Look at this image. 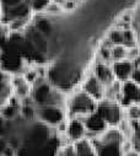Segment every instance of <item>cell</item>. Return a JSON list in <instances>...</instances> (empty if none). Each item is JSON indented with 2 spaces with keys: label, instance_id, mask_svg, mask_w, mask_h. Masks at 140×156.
<instances>
[{
  "label": "cell",
  "instance_id": "cell-1",
  "mask_svg": "<svg viewBox=\"0 0 140 156\" xmlns=\"http://www.w3.org/2000/svg\"><path fill=\"white\" fill-rule=\"evenodd\" d=\"M31 97L36 107L57 106L64 108L66 103L63 91L46 80V77H38V80L33 84Z\"/></svg>",
  "mask_w": 140,
  "mask_h": 156
},
{
  "label": "cell",
  "instance_id": "cell-2",
  "mask_svg": "<svg viewBox=\"0 0 140 156\" xmlns=\"http://www.w3.org/2000/svg\"><path fill=\"white\" fill-rule=\"evenodd\" d=\"M90 140L97 156H123L122 145L125 139L117 127H110L102 134L90 138Z\"/></svg>",
  "mask_w": 140,
  "mask_h": 156
},
{
  "label": "cell",
  "instance_id": "cell-3",
  "mask_svg": "<svg viewBox=\"0 0 140 156\" xmlns=\"http://www.w3.org/2000/svg\"><path fill=\"white\" fill-rule=\"evenodd\" d=\"M68 111L72 118H79L82 119L84 117L90 115L96 112L98 102L92 98L90 95H87L85 91L80 90L73 94V96L68 101Z\"/></svg>",
  "mask_w": 140,
  "mask_h": 156
},
{
  "label": "cell",
  "instance_id": "cell-4",
  "mask_svg": "<svg viewBox=\"0 0 140 156\" xmlns=\"http://www.w3.org/2000/svg\"><path fill=\"white\" fill-rule=\"evenodd\" d=\"M96 113L107 123L108 127H118L121 121L124 118V112L121 103L110 100L100 101Z\"/></svg>",
  "mask_w": 140,
  "mask_h": 156
},
{
  "label": "cell",
  "instance_id": "cell-5",
  "mask_svg": "<svg viewBox=\"0 0 140 156\" xmlns=\"http://www.w3.org/2000/svg\"><path fill=\"white\" fill-rule=\"evenodd\" d=\"M36 117L37 121L42 122L43 124L55 128L61 122L65 121V109L63 107L57 106H43V107H36Z\"/></svg>",
  "mask_w": 140,
  "mask_h": 156
},
{
  "label": "cell",
  "instance_id": "cell-6",
  "mask_svg": "<svg viewBox=\"0 0 140 156\" xmlns=\"http://www.w3.org/2000/svg\"><path fill=\"white\" fill-rule=\"evenodd\" d=\"M119 103L122 107L125 108L131 105H140V86L130 80L123 83Z\"/></svg>",
  "mask_w": 140,
  "mask_h": 156
},
{
  "label": "cell",
  "instance_id": "cell-7",
  "mask_svg": "<svg viewBox=\"0 0 140 156\" xmlns=\"http://www.w3.org/2000/svg\"><path fill=\"white\" fill-rule=\"evenodd\" d=\"M86 127V130H87V135L86 138H95L100 134H102L104 130H107L110 127L107 126V123L104 122L101 117L95 112L90 115H86L81 119Z\"/></svg>",
  "mask_w": 140,
  "mask_h": 156
},
{
  "label": "cell",
  "instance_id": "cell-8",
  "mask_svg": "<svg viewBox=\"0 0 140 156\" xmlns=\"http://www.w3.org/2000/svg\"><path fill=\"white\" fill-rule=\"evenodd\" d=\"M87 135L86 127L84 122L79 118H70L68 121V127L65 132V138L70 143H78L82 139H85Z\"/></svg>",
  "mask_w": 140,
  "mask_h": 156
},
{
  "label": "cell",
  "instance_id": "cell-9",
  "mask_svg": "<svg viewBox=\"0 0 140 156\" xmlns=\"http://www.w3.org/2000/svg\"><path fill=\"white\" fill-rule=\"evenodd\" d=\"M12 96V74L0 68V108L4 107Z\"/></svg>",
  "mask_w": 140,
  "mask_h": 156
},
{
  "label": "cell",
  "instance_id": "cell-10",
  "mask_svg": "<svg viewBox=\"0 0 140 156\" xmlns=\"http://www.w3.org/2000/svg\"><path fill=\"white\" fill-rule=\"evenodd\" d=\"M104 90H106L104 85L95 75H90L82 84V91H85L87 95H90L97 102H100L104 98Z\"/></svg>",
  "mask_w": 140,
  "mask_h": 156
},
{
  "label": "cell",
  "instance_id": "cell-11",
  "mask_svg": "<svg viewBox=\"0 0 140 156\" xmlns=\"http://www.w3.org/2000/svg\"><path fill=\"white\" fill-rule=\"evenodd\" d=\"M134 69H135V66H134L133 62L127 60V59L112 63V70H113L116 80H118L122 84L130 80V76H131V73Z\"/></svg>",
  "mask_w": 140,
  "mask_h": 156
},
{
  "label": "cell",
  "instance_id": "cell-12",
  "mask_svg": "<svg viewBox=\"0 0 140 156\" xmlns=\"http://www.w3.org/2000/svg\"><path fill=\"white\" fill-rule=\"evenodd\" d=\"M12 90H14V96L21 101L31 96L32 85L27 83L22 74H15L12 75Z\"/></svg>",
  "mask_w": 140,
  "mask_h": 156
},
{
  "label": "cell",
  "instance_id": "cell-13",
  "mask_svg": "<svg viewBox=\"0 0 140 156\" xmlns=\"http://www.w3.org/2000/svg\"><path fill=\"white\" fill-rule=\"evenodd\" d=\"M93 75L104 85V87L110 86L112 83L116 81V77H114V74H113V70H112V65H110L107 63L98 62L95 65Z\"/></svg>",
  "mask_w": 140,
  "mask_h": 156
},
{
  "label": "cell",
  "instance_id": "cell-14",
  "mask_svg": "<svg viewBox=\"0 0 140 156\" xmlns=\"http://www.w3.org/2000/svg\"><path fill=\"white\" fill-rule=\"evenodd\" d=\"M20 112H21V101L15 96H12L11 100L4 107L0 108V115L6 121H15L20 117Z\"/></svg>",
  "mask_w": 140,
  "mask_h": 156
},
{
  "label": "cell",
  "instance_id": "cell-15",
  "mask_svg": "<svg viewBox=\"0 0 140 156\" xmlns=\"http://www.w3.org/2000/svg\"><path fill=\"white\" fill-rule=\"evenodd\" d=\"M74 144H75V147H76L78 156H97L96 151H95V147H93L90 139L85 138V139H82L78 143H74Z\"/></svg>",
  "mask_w": 140,
  "mask_h": 156
},
{
  "label": "cell",
  "instance_id": "cell-16",
  "mask_svg": "<svg viewBox=\"0 0 140 156\" xmlns=\"http://www.w3.org/2000/svg\"><path fill=\"white\" fill-rule=\"evenodd\" d=\"M117 128L123 134L124 139H127V140H131L133 139V135H134V124H133L131 121H129L128 118H123L121 121V123L118 124Z\"/></svg>",
  "mask_w": 140,
  "mask_h": 156
},
{
  "label": "cell",
  "instance_id": "cell-17",
  "mask_svg": "<svg viewBox=\"0 0 140 156\" xmlns=\"http://www.w3.org/2000/svg\"><path fill=\"white\" fill-rule=\"evenodd\" d=\"M33 26L36 27L42 34H44L46 37H48V36L53 32V25H52V22H51L48 19H46V17L38 19L36 22H34Z\"/></svg>",
  "mask_w": 140,
  "mask_h": 156
},
{
  "label": "cell",
  "instance_id": "cell-18",
  "mask_svg": "<svg viewBox=\"0 0 140 156\" xmlns=\"http://www.w3.org/2000/svg\"><path fill=\"white\" fill-rule=\"evenodd\" d=\"M55 156H78L75 144L70 143V141L63 143L59 146V149L57 150V155Z\"/></svg>",
  "mask_w": 140,
  "mask_h": 156
},
{
  "label": "cell",
  "instance_id": "cell-19",
  "mask_svg": "<svg viewBox=\"0 0 140 156\" xmlns=\"http://www.w3.org/2000/svg\"><path fill=\"white\" fill-rule=\"evenodd\" d=\"M111 57H112V63L124 60L127 58V47H124V46H113L111 48Z\"/></svg>",
  "mask_w": 140,
  "mask_h": 156
},
{
  "label": "cell",
  "instance_id": "cell-20",
  "mask_svg": "<svg viewBox=\"0 0 140 156\" xmlns=\"http://www.w3.org/2000/svg\"><path fill=\"white\" fill-rule=\"evenodd\" d=\"M52 3V0H32L30 6L32 10V14H41L44 12L46 9L48 8V5Z\"/></svg>",
  "mask_w": 140,
  "mask_h": 156
},
{
  "label": "cell",
  "instance_id": "cell-21",
  "mask_svg": "<svg viewBox=\"0 0 140 156\" xmlns=\"http://www.w3.org/2000/svg\"><path fill=\"white\" fill-rule=\"evenodd\" d=\"M125 118L131 122H138L140 119V105H131L125 108Z\"/></svg>",
  "mask_w": 140,
  "mask_h": 156
},
{
  "label": "cell",
  "instance_id": "cell-22",
  "mask_svg": "<svg viewBox=\"0 0 140 156\" xmlns=\"http://www.w3.org/2000/svg\"><path fill=\"white\" fill-rule=\"evenodd\" d=\"M123 46L127 48L136 46V37H135V33L131 28L123 31Z\"/></svg>",
  "mask_w": 140,
  "mask_h": 156
},
{
  "label": "cell",
  "instance_id": "cell-23",
  "mask_svg": "<svg viewBox=\"0 0 140 156\" xmlns=\"http://www.w3.org/2000/svg\"><path fill=\"white\" fill-rule=\"evenodd\" d=\"M107 38L113 46H123V31L119 28H113L108 33Z\"/></svg>",
  "mask_w": 140,
  "mask_h": 156
},
{
  "label": "cell",
  "instance_id": "cell-24",
  "mask_svg": "<svg viewBox=\"0 0 140 156\" xmlns=\"http://www.w3.org/2000/svg\"><path fill=\"white\" fill-rule=\"evenodd\" d=\"M22 3H26L25 0H0V5H2L3 10H8V9H12ZM28 4V3H27Z\"/></svg>",
  "mask_w": 140,
  "mask_h": 156
},
{
  "label": "cell",
  "instance_id": "cell-25",
  "mask_svg": "<svg viewBox=\"0 0 140 156\" xmlns=\"http://www.w3.org/2000/svg\"><path fill=\"white\" fill-rule=\"evenodd\" d=\"M98 55L101 58V62L102 63H110L112 62V57H111V48H106V47H102L100 48V52H98Z\"/></svg>",
  "mask_w": 140,
  "mask_h": 156
},
{
  "label": "cell",
  "instance_id": "cell-26",
  "mask_svg": "<svg viewBox=\"0 0 140 156\" xmlns=\"http://www.w3.org/2000/svg\"><path fill=\"white\" fill-rule=\"evenodd\" d=\"M61 11H64L63 8H61V5H59V4L52 2V3L48 5V8L46 9L44 12H46L47 15H52V16H54V15H59Z\"/></svg>",
  "mask_w": 140,
  "mask_h": 156
},
{
  "label": "cell",
  "instance_id": "cell-27",
  "mask_svg": "<svg viewBox=\"0 0 140 156\" xmlns=\"http://www.w3.org/2000/svg\"><path fill=\"white\" fill-rule=\"evenodd\" d=\"M140 57V49L135 46V47H130V48H127V60H130V62H134L138 58Z\"/></svg>",
  "mask_w": 140,
  "mask_h": 156
},
{
  "label": "cell",
  "instance_id": "cell-28",
  "mask_svg": "<svg viewBox=\"0 0 140 156\" xmlns=\"http://www.w3.org/2000/svg\"><path fill=\"white\" fill-rule=\"evenodd\" d=\"M8 128H9V121H6L5 118H3L0 115V136H3V138L6 136Z\"/></svg>",
  "mask_w": 140,
  "mask_h": 156
},
{
  "label": "cell",
  "instance_id": "cell-29",
  "mask_svg": "<svg viewBox=\"0 0 140 156\" xmlns=\"http://www.w3.org/2000/svg\"><path fill=\"white\" fill-rule=\"evenodd\" d=\"M130 81H133L134 84H136L138 86H140V68H135L131 73L130 76Z\"/></svg>",
  "mask_w": 140,
  "mask_h": 156
},
{
  "label": "cell",
  "instance_id": "cell-30",
  "mask_svg": "<svg viewBox=\"0 0 140 156\" xmlns=\"http://www.w3.org/2000/svg\"><path fill=\"white\" fill-rule=\"evenodd\" d=\"M9 147H10L9 141H8L5 138L0 136V156H3V155H4V152H5Z\"/></svg>",
  "mask_w": 140,
  "mask_h": 156
},
{
  "label": "cell",
  "instance_id": "cell-31",
  "mask_svg": "<svg viewBox=\"0 0 140 156\" xmlns=\"http://www.w3.org/2000/svg\"><path fill=\"white\" fill-rule=\"evenodd\" d=\"M63 10L70 11V10H74L76 8V2H69V0H65V2L61 4Z\"/></svg>",
  "mask_w": 140,
  "mask_h": 156
},
{
  "label": "cell",
  "instance_id": "cell-32",
  "mask_svg": "<svg viewBox=\"0 0 140 156\" xmlns=\"http://www.w3.org/2000/svg\"><path fill=\"white\" fill-rule=\"evenodd\" d=\"M123 156H140V152H139V151H136V150H134V149H131V150H129V151L124 152V154H123Z\"/></svg>",
  "mask_w": 140,
  "mask_h": 156
},
{
  "label": "cell",
  "instance_id": "cell-33",
  "mask_svg": "<svg viewBox=\"0 0 140 156\" xmlns=\"http://www.w3.org/2000/svg\"><path fill=\"white\" fill-rule=\"evenodd\" d=\"M52 2H53V3H57V4H59V5H61V4L65 2V0H52Z\"/></svg>",
  "mask_w": 140,
  "mask_h": 156
},
{
  "label": "cell",
  "instance_id": "cell-34",
  "mask_svg": "<svg viewBox=\"0 0 140 156\" xmlns=\"http://www.w3.org/2000/svg\"><path fill=\"white\" fill-rule=\"evenodd\" d=\"M2 55H3V49H2V47H0V60H2Z\"/></svg>",
  "mask_w": 140,
  "mask_h": 156
},
{
  "label": "cell",
  "instance_id": "cell-35",
  "mask_svg": "<svg viewBox=\"0 0 140 156\" xmlns=\"http://www.w3.org/2000/svg\"><path fill=\"white\" fill-rule=\"evenodd\" d=\"M69 2H78V0H69Z\"/></svg>",
  "mask_w": 140,
  "mask_h": 156
},
{
  "label": "cell",
  "instance_id": "cell-36",
  "mask_svg": "<svg viewBox=\"0 0 140 156\" xmlns=\"http://www.w3.org/2000/svg\"><path fill=\"white\" fill-rule=\"evenodd\" d=\"M138 123H139V124H140V119H139V121H138Z\"/></svg>",
  "mask_w": 140,
  "mask_h": 156
}]
</instances>
